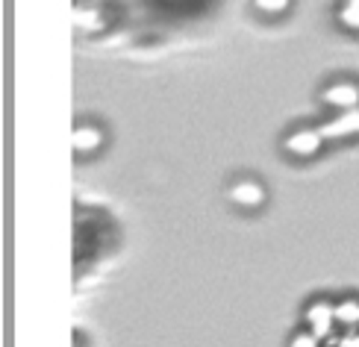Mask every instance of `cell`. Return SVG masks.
Returning <instances> with one entry per match:
<instances>
[{"mask_svg":"<svg viewBox=\"0 0 359 347\" xmlns=\"http://www.w3.org/2000/svg\"><path fill=\"white\" fill-rule=\"evenodd\" d=\"M318 100L324 103L327 109H333V112L353 109V107H359V80H353V77L330 80L318 92Z\"/></svg>","mask_w":359,"mask_h":347,"instance_id":"cell-2","label":"cell"},{"mask_svg":"<svg viewBox=\"0 0 359 347\" xmlns=\"http://www.w3.org/2000/svg\"><path fill=\"white\" fill-rule=\"evenodd\" d=\"M250 6H253V12H257L259 18L280 21V18H286V15L292 12L294 0H250Z\"/></svg>","mask_w":359,"mask_h":347,"instance_id":"cell-7","label":"cell"},{"mask_svg":"<svg viewBox=\"0 0 359 347\" xmlns=\"http://www.w3.org/2000/svg\"><path fill=\"white\" fill-rule=\"evenodd\" d=\"M71 147L77 156H95L107 147V130L97 121H80L71 132Z\"/></svg>","mask_w":359,"mask_h":347,"instance_id":"cell-4","label":"cell"},{"mask_svg":"<svg viewBox=\"0 0 359 347\" xmlns=\"http://www.w3.org/2000/svg\"><path fill=\"white\" fill-rule=\"evenodd\" d=\"M227 198L238 209H250V212H257V209L265 206L268 191H265V186L259 183L257 177H242V179H236V183L227 189Z\"/></svg>","mask_w":359,"mask_h":347,"instance_id":"cell-6","label":"cell"},{"mask_svg":"<svg viewBox=\"0 0 359 347\" xmlns=\"http://www.w3.org/2000/svg\"><path fill=\"white\" fill-rule=\"evenodd\" d=\"M304 324H306L316 336H321V339L333 336V329L339 327V324H336V304H333V300H327V297L309 300L306 309H304Z\"/></svg>","mask_w":359,"mask_h":347,"instance_id":"cell-3","label":"cell"},{"mask_svg":"<svg viewBox=\"0 0 359 347\" xmlns=\"http://www.w3.org/2000/svg\"><path fill=\"white\" fill-rule=\"evenodd\" d=\"M324 341H327V347H359V327L345 329V333H339V336H327Z\"/></svg>","mask_w":359,"mask_h":347,"instance_id":"cell-11","label":"cell"},{"mask_svg":"<svg viewBox=\"0 0 359 347\" xmlns=\"http://www.w3.org/2000/svg\"><path fill=\"white\" fill-rule=\"evenodd\" d=\"M327 139L321 135L318 124H301V127H292L286 135H283V150L286 156L297 159V162H309L316 159L321 150H324Z\"/></svg>","mask_w":359,"mask_h":347,"instance_id":"cell-1","label":"cell"},{"mask_svg":"<svg viewBox=\"0 0 359 347\" xmlns=\"http://www.w3.org/2000/svg\"><path fill=\"white\" fill-rule=\"evenodd\" d=\"M336 324L341 329H356L359 327V297L348 294L336 304Z\"/></svg>","mask_w":359,"mask_h":347,"instance_id":"cell-8","label":"cell"},{"mask_svg":"<svg viewBox=\"0 0 359 347\" xmlns=\"http://www.w3.org/2000/svg\"><path fill=\"white\" fill-rule=\"evenodd\" d=\"M321 135L327 142H351L359 139V107L345 109V112H333V118L321 121Z\"/></svg>","mask_w":359,"mask_h":347,"instance_id":"cell-5","label":"cell"},{"mask_svg":"<svg viewBox=\"0 0 359 347\" xmlns=\"http://www.w3.org/2000/svg\"><path fill=\"white\" fill-rule=\"evenodd\" d=\"M321 341H324L321 336H316L309 327H304L289 339V347H321Z\"/></svg>","mask_w":359,"mask_h":347,"instance_id":"cell-10","label":"cell"},{"mask_svg":"<svg viewBox=\"0 0 359 347\" xmlns=\"http://www.w3.org/2000/svg\"><path fill=\"white\" fill-rule=\"evenodd\" d=\"M336 24L348 33H359V0H341L336 6Z\"/></svg>","mask_w":359,"mask_h":347,"instance_id":"cell-9","label":"cell"}]
</instances>
